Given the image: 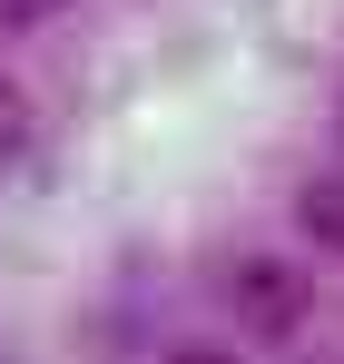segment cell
I'll return each instance as SVG.
<instances>
[{
  "label": "cell",
  "instance_id": "1",
  "mask_svg": "<svg viewBox=\"0 0 344 364\" xmlns=\"http://www.w3.org/2000/svg\"><path fill=\"white\" fill-rule=\"evenodd\" d=\"M305 315H315V276H305L295 256H246V266H236V325H246V335L286 345Z\"/></svg>",
  "mask_w": 344,
  "mask_h": 364
},
{
  "label": "cell",
  "instance_id": "2",
  "mask_svg": "<svg viewBox=\"0 0 344 364\" xmlns=\"http://www.w3.org/2000/svg\"><path fill=\"white\" fill-rule=\"evenodd\" d=\"M295 207H305V237L315 246H344V178H315Z\"/></svg>",
  "mask_w": 344,
  "mask_h": 364
},
{
  "label": "cell",
  "instance_id": "3",
  "mask_svg": "<svg viewBox=\"0 0 344 364\" xmlns=\"http://www.w3.org/2000/svg\"><path fill=\"white\" fill-rule=\"evenodd\" d=\"M69 0H0V30H40V20H59Z\"/></svg>",
  "mask_w": 344,
  "mask_h": 364
},
{
  "label": "cell",
  "instance_id": "4",
  "mask_svg": "<svg viewBox=\"0 0 344 364\" xmlns=\"http://www.w3.org/2000/svg\"><path fill=\"white\" fill-rule=\"evenodd\" d=\"M168 364H236V355H227V345H207V335H187V345H177Z\"/></svg>",
  "mask_w": 344,
  "mask_h": 364
}]
</instances>
